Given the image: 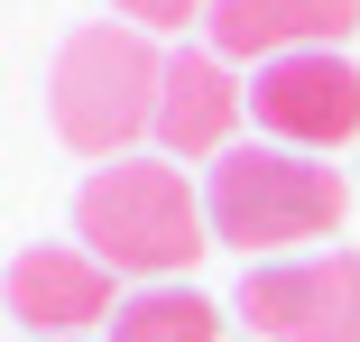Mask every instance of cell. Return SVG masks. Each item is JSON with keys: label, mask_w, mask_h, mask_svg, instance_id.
I'll list each match as a JSON object with an SVG mask.
<instances>
[{"label": "cell", "mask_w": 360, "mask_h": 342, "mask_svg": "<svg viewBox=\"0 0 360 342\" xmlns=\"http://www.w3.org/2000/svg\"><path fill=\"white\" fill-rule=\"evenodd\" d=\"M75 241L111 268V278H185V268L212 250V222H203V194L185 185V167L111 158L75 194Z\"/></svg>", "instance_id": "obj_1"}, {"label": "cell", "mask_w": 360, "mask_h": 342, "mask_svg": "<svg viewBox=\"0 0 360 342\" xmlns=\"http://www.w3.org/2000/svg\"><path fill=\"white\" fill-rule=\"evenodd\" d=\"M351 213V185L333 167H314L305 148H222L203 176V222L222 250H250L259 259H286L296 241H333Z\"/></svg>", "instance_id": "obj_2"}, {"label": "cell", "mask_w": 360, "mask_h": 342, "mask_svg": "<svg viewBox=\"0 0 360 342\" xmlns=\"http://www.w3.org/2000/svg\"><path fill=\"white\" fill-rule=\"evenodd\" d=\"M158 93H167V56L148 46V28L102 19V28L65 37L46 111H56V139L75 158H120L139 129H158Z\"/></svg>", "instance_id": "obj_3"}, {"label": "cell", "mask_w": 360, "mask_h": 342, "mask_svg": "<svg viewBox=\"0 0 360 342\" xmlns=\"http://www.w3.org/2000/svg\"><path fill=\"white\" fill-rule=\"evenodd\" d=\"M240 324L259 342H360V250H296L240 278Z\"/></svg>", "instance_id": "obj_4"}, {"label": "cell", "mask_w": 360, "mask_h": 342, "mask_svg": "<svg viewBox=\"0 0 360 342\" xmlns=\"http://www.w3.org/2000/svg\"><path fill=\"white\" fill-rule=\"evenodd\" d=\"M250 111H259V129L277 148H342V139H360V65H342L333 46H314V56H277V65H259V84H250Z\"/></svg>", "instance_id": "obj_5"}, {"label": "cell", "mask_w": 360, "mask_h": 342, "mask_svg": "<svg viewBox=\"0 0 360 342\" xmlns=\"http://www.w3.org/2000/svg\"><path fill=\"white\" fill-rule=\"evenodd\" d=\"M0 296H10V315H19L37 342H75L84 324H111V315H120V305H111V268H102L93 250H56V241L19 250L10 278H0Z\"/></svg>", "instance_id": "obj_6"}, {"label": "cell", "mask_w": 360, "mask_h": 342, "mask_svg": "<svg viewBox=\"0 0 360 342\" xmlns=\"http://www.w3.org/2000/svg\"><path fill=\"white\" fill-rule=\"evenodd\" d=\"M360 28V0H212V56H314Z\"/></svg>", "instance_id": "obj_7"}, {"label": "cell", "mask_w": 360, "mask_h": 342, "mask_svg": "<svg viewBox=\"0 0 360 342\" xmlns=\"http://www.w3.org/2000/svg\"><path fill=\"white\" fill-rule=\"evenodd\" d=\"M250 111V84H231V56H167V93H158V139L176 158H222L231 129Z\"/></svg>", "instance_id": "obj_8"}, {"label": "cell", "mask_w": 360, "mask_h": 342, "mask_svg": "<svg viewBox=\"0 0 360 342\" xmlns=\"http://www.w3.org/2000/svg\"><path fill=\"white\" fill-rule=\"evenodd\" d=\"M111 342H222V305L194 287H148L111 315Z\"/></svg>", "instance_id": "obj_9"}, {"label": "cell", "mask_w": 360, "mask_h": 342, "mask_svg": "<svg viewBox=\"0 0 360 342\" xmlns=\"http://www.w3.org/2000/svg\"><path fill=\"white\" fill-rule=\"evenodd\" d=\"M111 10H120L129 28H148V37H158V28H185V19H212V0H111Z\"/></svg>", "instance_id": "obj_10"}]
</instances>
